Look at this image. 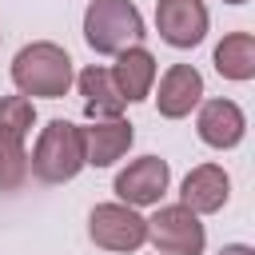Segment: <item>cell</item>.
<instances>
[{
	"instance_id": "obj_5",
	"label": "cell",
	"mask_w": 255,
	"mask_h": 255,
	"mask_svg": "<svg viewBox=\"0 0 255 255\" xmlns=\"http://www.w3.org/2000/svg\"><path fill=\"white\" fill-rule=\"evenodd\" d=\"M88 235L104 251H139L147 243V219L128 203H96L88 215Z\"/></svg>"
},
{
	"instance_id": "obj_15",
	"label": "cell",
	"mask_w": 255,
	"mask_h": 255,
	"mask_svg": "<svg viewBox=\"0 0 255 255\" xmlns=\"http://www.w3.org/2000/svg\"><path fill=\"white\" fill-rule=\"evenodd\" d=\"M215 72L223 80H251L255 76V36L251 32H231L215 44Z\"/></svg>"
},
{
	"instance_id": "obj_4",
	"label": "cell",
	"mask_w": 255,
	"mask_h": 255,
	"mask_svg": "<svg viewBox=\"0 0 255 255\" xmlns=\"http://www.w3.org/2000/svg\"><path fill=\"white\" fill-rule=\"evenodd\" d=\"M32 124H36V108L28 96H0V191H20L32 175L24 151Z\"/></svg>"
},
{
	"instance_id": "obj_1",
	"label": "cell",
	"mask_w": 255,
	"mask_h": 255,
	"mask_svg": "<svg viewBox=\"0 0 255 255\" xmlns=\"http://www.w3.org/2000/svg\"><path fill=\"white\" fill-rule=\"evenodd\" d=\"M72 80H76L72 76V56L52 40L24 44L12 60V84L28 100H36V96L40 100H60V96H68Z\"/></svg>"
},
{
	"instance_id": "obj_6",
	"label": "cell",
	"mask_w": 255,
	"mask_h": 255,
	"mask_svg": "<svg viewBox=\"0 0 255 255\" xmlns=\"http://www.w3.org/2000/svg\"><path fill=\"white\" fill-rule=\"evenodd\" d=\"M147 239L163 255H203V247H207V231H203L199 215L183 203L159 207L147 219Z\"/></svg>"
},
{
	"instance_id": "obj_3",
	"label": "cell",
	"mask_w": 255,
	"mask_h": 255,
	"mask_svg": "<svg viewBox=\"0 0 255 255\" xmlns=\"http://www.w3.org/2000/svg\"><path fill=\"white\" fill-rule=\"evenodd\" d=\"M84 40L100 56H120L143 40V16L131 0H92L84 12Z\"/></svg>"
},
{
	"instance_id": "obj_8",
	"label": "cell",
	"mask_w": 255,
	"mask_h": 255,
	"mask_svg": "<svg viewBox=\"0 0 255 255\" xmlns=\"http://www.w3.org/2000/svg\"><path fill=\"white\" fill-rule=\"evenodd\" d=\"M207 24L203 0H155V28L171 48H195L207 36Z\"/></svg>"
},
{
	"instance_id": "obj_2",
	"label": "cell",
	"mask_w": 255,
	"mask_h": 255,
	"mask_svg": "<svg viewBox=\"0 0 255 255\" xmlns=\"http://www.w3.org/2000/svg\"><path fill=\"white\" fill-rule=\"evenodd\" d=\"M84 167V135L72 120H48L32 155H28V171L44 183H68L76 179Z\"/></svg>"
},
{
	"instance_id": "obj_10",
	"label": "cell",
	"mask_w": 255,
	"mask_h": 255,
	"mask_svg": "<svg viewBox=\"0 0 255 255\" xmlns=\"http://www.w3.org/2000/svg\"><path fill=\"white\" fill-rule=\"evenodd\" d=\"M195 128H199V139L207 147H235L247 131V116L235 100H199V116H195Z\"/></svg>"
},
{
	"instance_id": "obj_12",
	"label": "cell",
	"mask_w": 255,
	"mask_h": 255,
	"mask_svg": "<svg viewBox=\"0 0 255 255\" xmlns=\"http://www.w3.org/2000/svg\"><path fill=\"white\" fill-rule=\"evenodd\" d=\"M80 135H84V163H92V167H112L135 139V131H131V124L124 116L92 120L88 128H80Z\"/></svg>"
},
{
	"instance_id": "obj_14",
	"label": "cell",
	"mask_w": 255,
	"mask_h": 255,
	"mask_svg": "<svg viewBox=\"0 0 255 255\" xmlns=\"http://www.w3.org/2000/svg\"><path fill=\"white\" fill-rule=\"evenodd\" d=\"M76 88H80V96H84L88 120H116V116H124V108H128L124 96H120V88H116V80H112V72L100 68V64L84 68L80 80H76Z\"/></svg>"
},
{
	"instance_id": "obj_16",
	"label": "cell",
	"mask_w": 255,
	"mask_h": 255,
	"mask_svg": "<svg viewBox=\"0 0 255 255\" xmlns=\"http://www.w3.org/2000/svg\"><path fill=\"white\" fill-rule=\"evenodd\" d=\"M219 255H255V251H251L247 243H231V247H223Z\"/></svg>"
},
{
	"instance_id": "obj_7",
	"label": "cell",
	"mask_w": 255,
	"mask_h": 255,
	"mask_svg": "<svg viewBox=\"0 0 255 255\" xmlns=\"http://www.w3.org/2000/svg\"><path fill=\"white\" fill-rule=\"evenodd\" d=\"M167 183H171L167 159H159V155H139V159H131V163L116 175V195H120V203H128V207H151V203L163 199Z\"/></svg>"
},
{
	"instance_id": "obj_17",
	"label": "cell",
	"mask_w": 255,
	"mask_h": 255,
	"mask_svg": "<svg viewBox=\"0 0 255 255\" xmlns=\"http://www.w3.org/2000/svg\"><path fill=\"white\" fill-rule=\"evenodd\" d=\"M223 4H247V0H223Z\"/></svg>"
},
{
	"instance_id": "obj_13",
	"label": "cell",
	"mask_w": 255,
	"mask_h": 255,
	"mask_svg": "<svg viewBox=\"0 0 255 255\" xmlns=\"http://www.w3.org/2000/svg\"><path fill=\"white\" fill-rule=\"evenodd\" d=\"M108 72H112V80H116L124 104H139V100L151 96V84H155V56H151L143 44H131V48L120 52L116 68H108Z\"/></svg>"
},
{
	"instance_id": "obj_9",
	"label": "cell",
	"mask_w": 255,
	"mask_h": 255,
	"mask_svg": "<svg viewBox=\"0 0 255 255\" xmlns=\"http://www.w3.org/2000/svg\"><path fill=\"white\" fill-rule=\"evenodd\" d=\"M203 100V76L191 64H171L159 76V92H155V108L163 120H183L199 108Z\"/></svg>"
},
{
	"instance_id": "obj_11",
	"label": "cell",
	"mask_w": 255,
	"mask_h": 255,
	"mask_svg": "<svg viewBox=\"0 0 255 255\" xmlns=\"http://www.w3.org/2000/svg\"><path fill=\"white\" fill-rule=\"evenodd\" d=\"M231 199V179L219 163H199L183 175V187H179V203L191 207L195 215H211V211H223V203Z\"/></svg>"
}]
</instances>
